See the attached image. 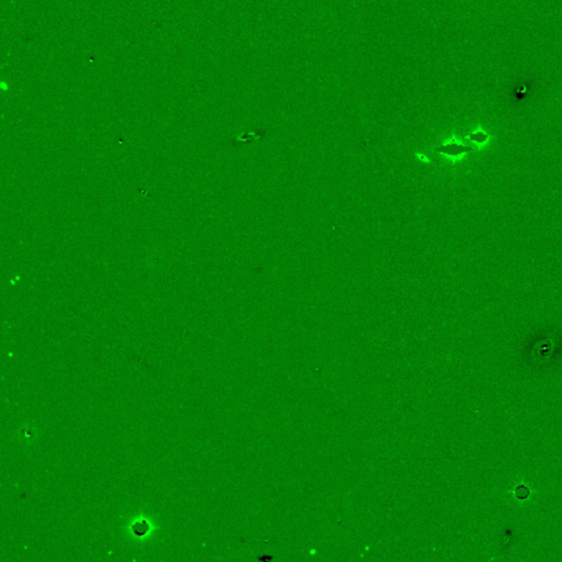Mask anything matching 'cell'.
<instances>
[{"mask_svg":"<svg viewBox=\"0 0 562 562\" xmlns=\"http://www.w3.org/2000/svg\"><path fill=\"white\" fill-rule=\"evenodd\" d=\"M472 148L469 146H465V145L460 144H447V145H440V146L435 147V152H438L441 154H446L449 156H457L464 153L470 152Z\"/></svg>","mask_w":562,"mask_h":562,"instance_id":"obj_1","label":"cell"},{"mask_svg":"<svg viewBox=\"0 0 562 562\" xmlns=\"http://www.w3.org/2000/svg\"><path fill=\"white\" fill-rule=\"evenodd\" d=\"M469 138H470L471 140H473V142H477L479 144H481V143H485L486 140H488V135L486 133H483V132H477V133L470 134Z\"/></svg>","mask_w":562,"mask_h":562,"instance_id":"obj_2","label":"cell"}]
</instances>
